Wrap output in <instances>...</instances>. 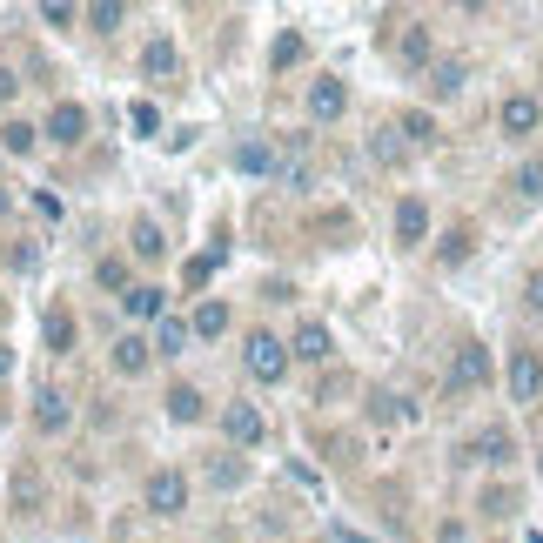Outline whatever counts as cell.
Returning <instances> with one entry per match:
<instances>
[{
	"instance_id": "obj_1",
	"label": "cell",
	"mask_w": 543,
	"mask_h": 543,
	"mask_svg": "<svg viewBox=\"0 0 543 543\" xmlns=\"http://www.w3.org/2000/svg\"><path fill=\"white\" fill-rule=\"evenodd\" d=\"M242 362H249V376H255V383H282V376H289V349H282L269 329H255V336H249Z\"/></svg>"
},
{
	"instance_id": "obj_2",
	"label": "cell",
	"mask_w": 543,
	"mask_h": 543,
	"mask_svg": "<svg viewBox=\"0 0 543 543\" xmlns=\"http://www.w3.org/2000/svg\"><path fill=\"white\" fill-rule=\"evenodd\" d=\"M141 503H148L155 517H181V510H188V476L181 470H155L148 483H141Z\"/></svg>"
},
{
	"instance_id": "obj_3",
	"label": "cell",
	"mask_w": 543,
	"mask_h": 543,
	"mask_svg": "<svg viewBox=\"0 0 543 543\" xmlns=\"http://www.w3.org/2000/svg\"><path fill=\"white\" fill-rule=\"evenodd\" d=\"M456 456H463V463H490V470H503V463H517V443H510V430H483V436H470V443H456Z\"/></svg>"
},
{
	"instance_id": "obj_4",
	"label": "cell",
	"mask_w": 543,
	"mask_h": 543,
	"mask_svg": "<svg viewBox=\"0 0 543 543\" xmlns=\"http://www.w3.org/2000/svg\"><path fill=\"white\" fill-rule=\"evenodd\" d=\"M503 383H510V396H517V403H537V396H543V362L530 356V349H517V356H510V369H503Z\"/></svg>"
},
{
	"instance_id": "obj_5",
	"label": "cell",
	"mask_w": 543,
	"mask_h": 543,
	"mask_svg": "<svg viewBox=\"0 0 543 543\" xmlns=\"http://www.w3.org/2000/svg\"><path fill=\"white\" fill-rule=\"evenodd\" d=\"M41 135H47V141H61V148H74V141L88 135V108H81V101H61V108L47 114Z\"/></svg>"
},
{
	"instance_id": "obj_6",
	"label": "cell",
	"mask_w": 543,
	"mask_h": 543,
	"mask_svg": "<svg viewBox=\"0 0 543 543\" xmlns=\"http://www.w3.org/2000/svg\"><path fill=\"white\" fill-rule=\"evenodd\" d=\"M222 430H228V443H235V450H255V443H262V409H255V403H228Z\"/></svg>"
},
{
	"instance_id": "obj_7",
	"label": "cell",
	"mask_w": 543,
	"mask_h": 543,
	"mask_svg": "<svg viewBox=\"0 0 543 543\" xmlns=\"http://www.w3.org/2000/svg\"><path fill=\"white\" fill-rule=\"evenodd\" d=\"M450 383H456V389H483V383H490V349L463 342V349H456V362H450Z\"/></svg>"
},
{
	"instance_id": "obj_8",
	"label": "cell",
	"mask_w": 543,
	"mask_h": 543,
	"mask_svg": "<svg viewBox=\"0 0 543 543\" xmlns=\"http://www.w3.org/2000/svg\"><path fill=\"white\" fill-rule=\"evenodd\" d=\"M497 121H503V135H537V121H543V108H537V94H510V101H503V114H497Z\"/></svg>"
},
{
	"instance_id": "obj_9",
	"label": "cell",
	"mask_w": 543,
	"mask_h": 543,
	"mask_svg": "<svg viewBox=\"0 0 543 543\" xmlns=\"http://www.w3.org/2000/svg\"><path fill=\"white\" fill-rule=\"evenodd\" d=\"M68 423H74L68 396H61V389H41V396H34V430H41V436H61Z\"/></svg>"
},
{
	"instance_id": "obj_10",
	"label": "cell",
	"mask_w": 543,
	"mask_h": 543,
	"mask_svg": "<svg viewBox=\"0 0 543 543\" xmlns=\"http://www.w3.org/2000/svg\"><path fill=\"white\" fill-rule=\"evenodd\" d=\"M141 74H148V81H175V74H181V54H175L168 34H155V41L141 47Z\"/></svg>"
},
{
	"instance_id": "obj_11",
	"label": "cell",
	"mask_w": 543,
	"mask_h": 543,
	"mask_svg": "<svg viewBox=\"0 0 543 543\" xmlns=\"http://www.w3.org/2000/svg\"><path fill=\"white\" fill-rule=\"evenodd\" d=\"M342 108H349V88H342V81H309V114H316V121H336Z\"/></svg>"
},
{
	"instance_id": "obj_12",
	"label": "cell",
	"mask_w": 543,
	"mask_h": 543,
	"mask_svg": "<svg viewBox=\"0 0 543 543\" xmlns=\"http://www.w3.org/2000/svg\"><path fill=\"white\" fill-rule=\"evenodd\" d=\"M148 356H155V342H148V336H121V342H114V369H121V376H141Z\"/></svg>"
},
{
	"instance_id": "obj_13",
	"label": "cell",
	"mask_w": 543,
	"mask_h": 543,
	"mask_svg": "<svg viewBox=\"0 0 543 543\" xmlns=\"http://www.w3.org/2000/svg\"><path fill=\"white\" fill-rule=\"evenodd\" d=\"M168 416H175V423H202V416H208V403H202V389H188V383H175V389H168Z\"/></svg>"
},
{
	"instance_id": "obj_14",
	"label": "cell",
	"mask_w": 543,
	"mask_h": 543,
	"mask_svg": "<svg viewBox=\"0 0 543 543\" xmlns=\"http://www.w3.org/2000/svg\"><path fill=\"white\" fill-rule=\"evenodd\" d=\"M289 356L322 362V356H329V329H322V322H302V329H295V342H289Z\"/></svg>"
},
{
	"instance_id": "obj_15",
	"label": "cell",
	"mask_w": 543,
	"mask_h": 543,
	"mask_svg": "<svg viewBox=\"0 0 543 543\" xmlns=\"http://www.w3.org/2000/svg\"><path fill=\"white\" fill-rule=\"evenodd\" d=\"M396 235H403V242H423V235H430V208L416 202V195L396 208Z\"/></svg>"
},
{
	"instance_id": "obj_16",
	"label": "cell",
	"mask_w": 543,
	"mask_h": 543,
	"mask_svg": "<svg viewBox=\"0 0 543 543\" xmlns=\"http://www.w3.org/2000/svg\"><path fill=\"white\" fill-rule=\"evenodd\" d=\"M41 336H47V349H54V356H68V349H74V316H68V309H47Z\"/></svg>"
},
{
	"instance_id": "obj_17",
	"label": "cell",
	"mask_w": 543,
	"mask_h": 543,
	"mask_svg": "<svg viewBox=\"0 0 543 543\" xmlns=\"http://www.w3.org/2000/svg\"><path fill=\"white\" fill-rule=\"evenodd\" d=\"M463 81H470V68H463V61H436V68H430V94H436V101H450Z\"/></svg>"
},
{
	"instance_id": "obj_18",
	"label": "cell",
	"mask_w": 543,
	"mask_h": 543,
	"mask_svg": "<svg viewBox=\"0 0 543 543\" xmlns=\"http://www.w3.org/2000/svg\"><path fill=\"white\" fill-rule=\"evenodd\" d=\"M235 168H242V175H269L275 148H269V141H242V148H235Z\"/></svg>"
},
{
	"instance_id": "obj_19",
	"label": "cell",
	"mask_w": 543,
	"mask_h": 543,
	"mask_svg": "<svg viewBox=\"0 0 543 543\" xmlns=\"http://www.w3.org/2000/svg\"><path fill=\"white\" fill-rule=\"evenodd\" d=\"M369 416H376V423H416V403H403V396H369Z\"/></svg>"
},
{
	"instance_id": "obj_20",
	"label": "cell",
	"mask_w": 543,
	"mask_h": 543,
	"mask_svg": "<svg viewBox=\"0 0 543 543\" xmlns=\"http://www.w3.org/2000/svg\"><path fill=\"white\" fill-rule=\"evenodd\" d=\"M121 302H128V316H135V322H155L161 316V289H148V282H135Z\"/></svg>"
},
{
	"instance_id": "obj_21",
	"label": "cell",
	"mask_w": 543,
	"mask_h": 543,
	"mask_svg": "<svg viewBox=\"0 0 543 543\" xmlns=\"http://www.w3.org/2000/svg\"><path fill=\"white\" fill-rule=\"evenodd\" d=\"M222 329H228V302H202L188 322V336H222Z\"/></svg>"
},
{
	"instance_id": "obj_22",
	"label": "cell",
	"mask_w": 543,
	"mask_h": 543,
	"mask_svg": "<svg viewBox=\"0 0 543 543\" xmlns=\"http://www.w3.org/2000/svg\"><path fill=\"white\" fill-rule=\"evenodd\" d=\"M155 349H161V356H181V349H188V322H181V316H161Z\"/></svg>"
},
{
	"instance_id": "obj_23",
	"label": "cell",
	"mask_w": 543,
	"mask_h": 543,
	"mask_svg": "<svg viewBox=\"0 0 543 543\" xmlns=\"http://www.w3.org/2000/svg\"><path fill=\"white\" fill-rule=\"evenodd\" d=\"M121 21H128V7H121V0H94V7H88V27H94V34H114Z\"/></svg>"
},
{
	"instance_id": "obj_24",
	"label": "cell",
	"mask_w": 543,
	"mask_h": 543,
	"mask_svg": "<svg viewBox=\"0 0 543 543\" xmlns=\"http://www.w3.org/2000/svg\"><path fill=\"white\" fill-rule=\"evenodd\" d=\"M510 188H517V202H537L543 195V161H523L517 175H510Z\"/></svg>"
},
{
	"instance_id": "obj_25",
	"label": "cell",
	"mask_w": 543,
	"mask_h": 543,
	"mask_svg": "<svg viewBox=\"0 0 543 543\" xmlns=\"http://www.w3.org/2000/svg\"><path fill=\"white\" fill-rule=\"evenodd\" d=\"M436 262H443V269L470 262V228H450V235H443V249H436Z\"/></svg>"
},
{
	"instance_id": "obj_26",
	"label": "cell",
	"mask_w": 543,
	"mask_h": 543,
	"mask_svg": "<svg viewBox=\"0 0 543 543\" xmlns=\"http://www.w3.org/2000/svg\"><path fill=\"white\" fill-rule=\"evenodd\" d=\"M369 155L383 161V168H396V161H403V128H383V135L369 141Z\"/></svg>"
},
{
	"instance_id": "obj_27",
	"label": "cell",
	"mask_w": 543,
	"mask_h": 543,
	"mask_svg": "<svg viewBox=\"0 0 543 543\" xmlns=\"http://www.w3.org/2000/svg\"><path fill=\"white\" fill-rule=\"evenodd\" d=\"M396 54H403L409 68H423V61H430V27H409V34H403V47H396Z\"/></svg>"
},
{
	"instance_id": "obj_28",
	"label": "cell",
	"mask_w": 543,
	"mask_h": 543,
	"mask_svg": "<svg viewBox=\"0 0 543 543\" xmlns=\"http://www.w3.org/2000/svg\"><path fill=\"white\" fill-rule=\"evenodd\" d=\"M135 255H141V262L168 255V242H161V228H155V222H135Z\"/></svg>"
},
{
	"instance_id": "obj_29",
	"label": "cell",
	"mask_w": 543,
	"mask_h": 543,
	"mask_svg": "<svg viewBox=\"0 0 543 543\" xmlns=\"http://www.w3.org/2000/svg\"><path fill=\"white\" fill-rule=\"evenodd\" d=\"M94 282H101V289H121V295H128V262H114V255H108V262L94 269Z\"/></svg>"
},
{
	"instance_id": "obj_30",
	"label": "cell",
	"mask_w": 543,
	"mask_h": 543,
	"mask_svg": "<svg viewBox=\"0 0 543 543\" xmlns=\"http://www.w3.org/2000/svg\"><path fill=\"white\" fill-rule=\"evenodd\" d=\"M41 21H47V27H74V21H81V7H68V0H47Z\"/></svg>"
},
{
	"instance_id": "obj_31",
	"label": "cell",
	"mask_w": 543,
	"mask_h": 543,
	"mask_svg": "<svg viewBox=\"0 0 543 543\" xmlns=\"http://www.w3.org/2000/svg\"><path fill=\"white\" fill-rule=\"evenodd\" d=\"M269 61H275V68H295V61H302V34H282Z\"/></svg>"
},
{
	"instance_id": "obj_32",
	"label": "cell",
	"mask_w": 543,
	"mask_h": 543,
	"mask_svg": "<svg viewBox=\"0 0 543 543\" xmlns=\"http://www.w3.org/2000/svg\"><path fill=\"white\" fill-rule=\"evenodd\" d=\"M0 148H7V155H27V148H34V128H27V121H14V128L0 135Z\"/></svg>"
},
{
	"instance_id": "obj_33",
	"label": "cell",
	"mask_w": 543,
	"mask_h": 543,
	"mask_svg": "<svg viewBox=\"0 0 543 543\" xmlns=\"http://www.w3.org/2000/svg\"><path fill=\"white\" fill-rule=\"evenodd\" d=\"M128 121H135V135H155V128H161L155 101H135V108H128Z\"/></svg>"
},
{
	"instance_id": "obj_34",
	"label": "cell",
	"mask_w": 543,
	"mask_h": 543,
	"mask_svg": "<svg viewBox=\"0 0 543 543\" xmlns=\"http://www.w3.org/2000/svg\"><path fill=\"white\" fill-rule=\"evenodd\" d=\"M208 275H215V255H195V262H188V269H181V282H188V289H202Z\"/></svg>"
},
{
	"instance_id": "obj_35",
	"label": "cell",
	"mask_w": 543,
	"mask_h": 543,
	"mask_svg": "<svg viewBox=\"0 0 543 543\" xmlns=\"http://www.w3.org/2000/svg\"><path fill=\"white\" fill-rule=\"evenodd\" d=\"M483 510H490V517H510V510H517V497H510V490H503V483H497V490L483 497Z\"/></svg>"
},
{
	"instance_id": "obj_36",
	"label": "cell",
	"mask_w": 543,
	"mask_h": 543,
	"mask_svg": "<svg viewBox=\"0 0 543 543\" xmlns=\"http://www.w3.org/2000/svg\"><path fill=\"white\" fill-rule=\"evenodd\" d=\"M403 135H409V141H436V121H430V114H409Z\"/></svg>"
},
{
	"instance_id": "obj_37",
	"label": "cell",
	"mask_w": 543,
	"mask_h": 543,
	"mask_svg": "<svg viewBox=\"0 0 543 543\" xmlns=\"http://www.w3.org/2000/svg\"><path fill=\"white\" fill-rule=\"evenodd\" d=\"M208 476H215V483H222V490H228V483H242V463H228V456H222V463H215V470H208Z\"/></svg>"
},
{
	"instance_id": "obj_38",
	"label": "cell",
	"mask_w": 543,
	"mask_h": 543,
	"mask_svg": "<svg viewBox=\"0 0 543 543\" xmlns=\"http://www.w3.org/2000/svg\"><path fill=\"white\" fill-rule=\"evenodd\" d=\"M14 88H21V81H14V68H0V108L14 101Z\"/></svg>"
},
{
	"instance_id": "obj_39",
	"label": "cell",
	"mask_w": 543,
	"mask_h": 543,
	"mask_svg": "<svg viewBox=\"0 0 543 543\" xmlns=\"http://www.w3.org/2000/svg\"><path fill=\"white\" fill-rule=\"evenodd\" d=\"M530 309H537V316H543V269L530 275Z\"/></svg>"
},
{
	"instance_id": "obj_40",
	"label": "cell",
	"mask_w": 543,
	"mask_h": 543,
	"mask_svg": "<svg viewBox=\"0 0 543 543\" xmlns=\"http://www.w3.org/2000/svg\"><path fill=\"white\" fill-rule=\"evenodd\" d=\"M7 376H14V349L0 342V383H7Z\"/></svg>"
},
{
	"instance_id": "obj_41",
	"label": "cell",
	"mask_w": 543,
	"mask_h": 543,
	"mask_svg": "<svg viewBox=\"0 0 543 543\" xmlns=\"http://www.w3.org/2000/svg\"><path fill=\"white\" fill-rule=\"evenodd\" d=\"M336 543H369V537H362V530H349V523H342V530H336Z\"/></svg>"
},
{
	"instance_id": "obj_42",
	"label": "cell",
	"mask_w": 543,
	"mask_h": 543,
	"mask_svg": "<svg viewBox=\"0 0 543 543\" xmlns=\"http://www.w3.org/2000/svg\"><path fill=\"white\" fill-rule=\"evenodd\" d=\"M0 222H7V195H0Z\"/></svg>"
}]
</instances>
